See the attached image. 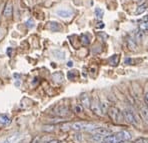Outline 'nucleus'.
<instances>
[{
    "mask_svg": "<svg viewBox=\"0 0 148 143\" xmlns=\"http://www.w3.org/2000/svg\"><path fill=\"white\" fill-rule=\"evenodd\" d=\"M71 128L76 131H81V130H91L95 128V125L92 123L87 122H74L71 124Z\"/></svg>",
    "mask_w": 148,
    "mask_h": 143,
    "instance_id": "nucleus-1",
    "label": "nucleus"
},
{
    "mask_svg": "<svg viewBox=\"0 0 148 143\" xmlns=\"http://www.w3.org/2000/svg\"><path fill=\"white\" fill-rule=\"evenodd\" d=\"M107 111H108V114H109L110 118L112 119L114 122H120L121 112L119 111L118 108H116L115 106H110Z\"/></svg>",
    "mask_w": 148,
    "mask_h": 143,
    "instance_id": "nucleus-2",
    "label": "nucleus"
},
{
    "mask_svg": "<svg viewBox=\"0 0 148 143\" xmlns=\"http://www.w3.org/2000/svg\"><path fill=\"white\" fill-rule=\"evenodd\" d=\"M90 109L92 110L93 113L96 114V115H98V116H103L104 112L102 111L101 106H100V102L98 101V99H93V100L91 101Z\"/></svg>",
    "mask_w": 148,
    "mask_h": 143,
    "instance_id": "nucleus-3",
    "label": "nucleus"
},
{
    "mask_svg": "<svg viewBox=\"0 0 148 143\" xmlns=\"http://www.w3.org/2000/svg\"><path fill=\"white\" fill-rule=\"evenodd\" d=\"M122 114H123V117L125 118L126 122H128L129 124H133V125L137 124L136 117L132 111H130V110H124Z\"/></svg>",
    "mask_w": 148,
    "mask_h": 143,
    "instance_id": "nucleus-4",
    "label": "nucleus"
},
{
    "mask_svg": "<svg viewBox=\"0 0 148 143\" xmlns=\"http://www.w3.org/2000/svg\"><path fill=\"white\" fill-rule=\"evenodd\" d=\"M93 134H99L102 136H108L110 134H112V131L110 129L106 128V127H95V128L90 130Z\"/></svg>",
    "mask_w": 148,
    "mask_h": 143,
    "instance_id": "nucleus-5",
    "label": "nucleus"
},
{
    "mask_svg": "<svg viewBox=\"0 0 148 143\" xmlns=\"http://www.w3.org/2000/svg\"><path fill=\"white\" fill-rule=\"evenodd\" d=\"M54 113L58 116H67L69 115V108L66 105H58L54 109Z\"/></svg>",
    "mask_w": 148,
    "mask_h": 143,
    "instance_id": "nucleus-6",
    "label": "nucleus"
},
{
    "mask_svg": "<svg viewBox=\"0 0 148 143\" xmlns=\"http://www.w3.org/2000/svg\"><path fill=\"white\" fill-rule=\"evenodd\" d=\"M56 14L61 18H69L73 15V11L69 8H60L56 11Z\"/></svg>",
    "mask_w": 148,
    "mask_h": 143,
    "instance_id": "nucleus-7",
    "label": "nucleus"
},
{
    "mask_svg": "<svg viewBox=\"0 0 148 143\" xmlns=\"http://www.w3.org/2000/svg\"><path fill=\"white\" fill-rule=\"evenodd\" d=\"M80 101H81V105L85 108H90V104H91V100L90 97L86 94V93H83V94L80 95Z\"/></svg>",
    "mask_w": 148,
    "mask_h": 143,
    "instance_id": "nucleus-8",
    "label": "nucleus"
},
{
    "mask_svg": "<svg viewBox=\"0 0 148 143\" xmlns=\"http://www.w3.org/2000/svg\"><path fill=\"white\" fill-rule=\"evenodd\" d=\"M47 28L52 32H58L62 29L61 25L58 22H55V21H50V22L47 23Z\"/></svg>",
    "mask_w": 148,
    "mask_h": 143,
    "instance_id": "nucleus-9",
    "label": "nucleus"
},
{
    "mask_svg": "<svg viewBox=\"0 0 148 143\" xmlns=\"http://www.w3.org/2000/svg\"><path fill=\"white\" fill-rule=\"evenodd\" d=\"M12 14H13V5L11 2H8L5 5V8H4L3 15L6 18H10L12 16Z\"/></svg>",
    "mask_w": 148,
    "mask_h": 143,
    "instance_id": "nucleus-10",
    "label": "nucleus"
},
{
    "mask_svg": "<svg viewBox=\"0 0 148 143\" xmlns=\"http://www.w3.org/2000/svg\"><path fill=\"white\" fill-rule=\"evenodd\" d=\"M103 141H105L107 143H118L120 141V139H119L118 136H117L116 134H110V135L104 137Z\"/></svg>",
    "mask_w": 148,
    "mask_h": 143,
    "instance_id": "nucleus-11",
    "label": "nucleus"
},
{
    "mask_svg": "<svg viewBox=\"0 0 148 143\" xmlns=\"http://www.w3.org/2000/svg\"><path fill=\"white\" fill-rule=\"evenodd\" d=\"M52 78H53V80L55 82L61 83V82H63V80H64V75H63L62 72L57 71V72H54L53 74H52Z\"/></svg>",
    "mask_w": 148,
    "mask_h": 143,
    "instance_id": "nucleus-12",
    "label": "nucleus"
},
{
    "mask_svg": "<svg viewBox=\"0 0 148 143\" xmlns=\"http://www.w3.org/2000/svg\"><path fill=\"white\" fill-rule=\"evenodd\" d=\"M116 135L118 136V138L120 140H129L131 138V135H130L129 132L127 131H120V132H117Z\"/></svg>",
    "mask_w": 148,
    "mask_h": 143,
    "instance_id": "nucleus-13",
    "label": "nucleus"
},
{
    "mask_svg": "<svg viewBox=\"0 0 148 143\" xmlns=\"http://www.w3.org/2000/svg\"><path fill=\"white\" fill-rule=\"evenodd\" d=\"M11 123V119L9 118L5 114H0V124L4 125V126H7Z\"/></svg>",
    "mask_w": 148,
    "mask_h": 143,
    "instance_id": "nucleus-14",
    "label": "nucleus"
},
{
    "mask_svg": "<svg viewBox=\"0 0 148 143\" xmlns=\"http://www.w3.org/2000/svg\"><path fill=\"white\" fill-rule=\"evenodd\" d=\"M19 134L17 133V134H13V135H11V136H9L8 138H6L5 140H4L3 142L2 143H15L17 141V140L19 139Z\"/></svg>",
    "mask_w": 148,
    "mask_h": 143,
    "instance_id": "nucleus-15",
    "label": "nucleus"
},
{
    "mask_svg": "<svg viewBox=\"0 0 148 143\" xmlns=\"http://www.w3.org/2000/svg\"><path fill=\"white\" fill-rule=\"evenodd\" d=\"M52 54L55 58L59 60H63L65 58V53L62 50H53L52 51Z\"/></svg>",
    "mask_w": 148,
    "mask_h": 143,
    "instance_id": "nucleus-16",
    "label": "nucleus"
},
{
    "mask_svg": "<svg viewBox=\"0 0 148 143\" xmlns=\"http://www.w3.org/2000/svg\"><path fill=\"white\" fill-rule=\"evenodd\" d=\"M127 44H128V48H129L130 50H134V51L137 50V44H136V42H135V40H134V39L128 38Z\"/></svg>",
    "mask_w": 148,
    "mask_h": 143,
    "instance_id": "nucleus-17",
    "label": "nucleus"
},
{
    "mask_svg": "<svg viewBox=\"0 0 148 143\" xmlns=\"http://www.w3.org/2000/svg\"><path fill=\"white\" fill-rule=\"evenodd\" d=\"M109 62L111 65H113V66L118 64L119 63V54H114V55L111 56L109 58Z\"/></svg>",
    "mask_w": 148,
    "mask_h": 143,
    "instance_id": "nucleus-18",
    "label": "nucleus"
},
{
    "mask_svg": "<svg viewBox=\"0 0 148 143\" xmlns=\"http://www.w3.org/2000/svg\"><path fill=\"white\" fill-rule=\"evenodd\" d=\"M80 40H81L82 45H84V46H86V45H88L89 43H90V40H89L88 36L85 35V34H82V35L80 36Z\"/></svg>",
    "mask_w": 148,
    "mask_h": 143,
    "instance_id": "nucleus-19",
    "label": "nucleus"
},
{
    "mask_svg": "<svg viewBox=\"0 0 148 143\" xmlns=\"http://www.w3.org/2000/svg\"><path fill=\"white\" fill-rule=\"evenodd\" d=\"M103 139H104L103 136H102V135H99V134H94V135H93L92 137H91V140H92V141L98 142V143L103 141Z\"/></svg>",
    "mask_w": 148,
    "mask_h": 143,
    "instance_id": "nucleus-20",
    "label": "nucleus"
},
{
    "mask_svg": "<svg viewBox=\"0 0 148 143\" xmlns=\"http://www.w3.org/2000/svg\"><path fill=\"white\" fill-rule=\"evenodd\" d=\"M94 13H95V16H96L98 19H102V18H103L104 11L101 9V8H95Z\"/></svg>",
    "mask_w": 148,
    "mask_h": 143,
    "instance_id": "nucleus-21",
    "label": "nucleus"
},
{
    "mask_svg": "<svg viewBox=\"0 0 148 143\" xmlns=\"http://www.w3.org/2000/svg\"><path fill=\"white\" fill-rule=\"evenodd\" d=\"M140 31H148V21H143L139 24Z\"/></svg>",
    "mask_w": 148,
    "mask_h": 143,
    "instance_id": "nucleus-22",
    "label": "nucleus"
},
{
    "mask_svg": "<svg viewBox=\"0 0 148 143\" xmlns=\"http://www.w3.org/2000/svg\"><path fill=\"white\" fill-rule=\"evenodd\" d=\"M82 111H83V106H82L81 104H76V105L74 106V112H75L76 114L82 113Z\"/></svg>",
    "mask_w": 148,
    "mask_h": 143,
    "instance_id": "nucleus-23",
    "label": "nucleus"
},
{
    "mask_svg": "<svg viewBox=\"0 0 148 143\" xmlns=\"http://www.w3.org/2000/svg\"><path fill=\"white\" fill-rule=\"evenodd\" d=\"M77 76V71L73 70V71H69L68 74H67V77H68L69 80H74Z\"/></svg>",
    "mask_w": 148,
    "mask_h": 143,
    "instance_id": "nucleus-24",
    "label": "nucleus"
},
{
    "mask_svg": "<svg viewBox=\"0 0 148 143\" xmlns=\"http://www.w3.org/2000/svg\"><path fill=\"white\" fill-rule=\"evenodd\" d=\"M146 10V5H141V6H139L138 8L136 9V14H141V13H143Z\"/></svg>",
    "mask_w": 148,
    "mask_h": 143,
    "instance_id": "nucleus-25",
    "label": "nucleus"
},
{
    "mask_svg": "<svg viewBox=\"0 0 148 143\" xmlns=\"http://www.w3.org/2000/svg\"><path fill=\"white\" fill-rule=\"evenodd\" d=\"M26 26H27V27H29V28L34 27V21L32 20L31 18H30V19H28V20L26 21Z\"/></svg>",
    "mask_w": 148,
    "mask_h": 143,
    "instance_id": "nucleus-26",
    "label": "nucleus"
},
{
    "mask_svg": "<svg viewBox=\"0 0 148 143\" xmlns=\"http://www.w3.org/2000/svg\"><path fill=\"white\" fill-rule=\"evenodd\" d=\"M133 143H148V142L146 139H144V138H138V139H136Z\"/></svg>",
    "mask_w": 148,
    "mask_h": 143,
    "instance_id": "nucleus-27",
    "label": "nucleus"
},
{
    "mask_svg": "<svg viewBox=\"0 0 148 143\" xmlns=\"http://www.w3.org/2000/svg\"><path fill=\"white\" fill-rule=\"evenodd\" d=\"M144 101H145V104H146V106L148 107V91L146 93H145L144 95Z\"/></svg>",
    "mask_w": 148,
    "mask_h": 143,
    "instance_id": "nucleus-28",
    "label": "nucleus"
},
{
    "mask_svg": "<svg viewBox=\"0 0 148 143\" xmlns=\"http://www.w3.org/2000/svg\"><path fill=\"white\" fill-rule=\"evenodd\" d=\"M96 27H97V28H103V27H104V23H103V22H101V21H99V22L97 23Z\"/></svg>",
    "mask_w": 148,
    "mask_h": 143,
    "instance_id": "nucleus-29",
    "label": "nucleus"
},
{
    "mask_svg": "<svg viewBox=\"0 0 148 143\" xmlns=\"http://www.w3.org/2000/svg\"><path fill=\"white\" fill-rule=\"evenodd\" d=\"M47 143H60L59 140H57V139H52V140H50V141H48Z\"/></svg>",
    "mask_w": 148,
    "mask_h": 143,
    "instance_id": "nucleus-30",
    "label": "nucleus"
},
{
    "mask_svg": "<svg viewBox=\"0 0 148 143\" xmlns=\"http://www.w3.org/2000/svg\"><path fill=\"white\" fill-rule=\"evenodd\" d=\"M118 143H132V142H130L129 140H120Z\"/></svg>",
    "mask_w": 148,
    "mask_h": 143,
    "instance_id": "nucleus-31",
    "label": "nucleus"
},
{
    "mask_svg": "<svg viewBox=\"0 0 148 143\" xmlns=\"http://www.w3.org/2000/svg\"><path fill=\"white\" fill-rule=\"evenodd\" d=\"M67 66H68V67H72L73 66V62L72 61H68V62H67Z\"/></svg>",
    "mask_w": 148,
    "mask_h": 143,
    "instance_id": "nucleus-32",
    "label": "nucleus"
},
{
    "mask_svg": "<svg viewBox=\"0 0 148 143\" xmlns=\"http://www.w3.org/2000/svg\"><path fill=\"white\" fill-rule=\"evenodd\" d=\"M7 54L8 55H11V48H9V49H7Z\"/></svg>",
    "mask_w": 148,
    "mask_h": 143,
    "instance_id": "nucleus-33",
    "label": "nucleus"
},
{
    "mask_svg": "<svg viewBox=\"0 0 148 143\" xmlns=\"http://www.w3.org/2000/svg\"><path fill=\"white\" fill-rule=\"evenodd\" d=\"M133 1H134V2H141L142 0H133Z\"/></svg>",
    "mask_w": 148,
    "mask_h": 143,
    "instance_id": "nucleus-34",
    "label": "nucleus"
},
{
    "mask_svg": "<svg viewBox=\"0 0 148 143\" xmlns=\"http://www.w3.org/2000/svg\"><path fill=\"white\" fill-rule=\"evenodd\" d=\"M100 143H107V142H105V141H102V142H100Z\"/></svg>",
    "mask_w": 148,
    "mask_h": 143,
    "instance_id": "nucleus-35",
    "label": "nucleus"
}]
</instances>
